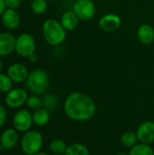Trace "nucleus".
<instances>
[{"label":"nucleus","instance_id":"nucleus-28","mask_svg":"<svg viewBox=\"0 0 154 155\" xmlns=\"http://www.w3.org/2000/svg\"><path fill=\"white\" fill-rule=\"evenodd\" d=\"M5 9H6V5L5 3V0H0V16H2V15L5 11Z\"/></svg>","mask_w":154,"mask_h":155},{"label":"nucleus","instance_id":"nucleus-30","mask_svg":"<svg viewBox=\"0 0 154 155\" xmlns=\"http://www.w3.org/2000/svg\"><path fill=\"white\" fill-rule=\"evenodd\" d=\"M34 155H49L47 153H45V152H42V151H40V152H38V153H36Z\"/></svg>","mask_w":154,"mask_h":155},{"label":"nucleus","instance_id":"nucleus-11","mask_svg":"<svg viewBox=\"0 0 154 155\" xmlns=\"http://www.w3.org/2000/svg\"><path fill=\"white\" fill-rule=\"evenodd\" d=\"M136 134L138 141L142 143L150 144L154 142V123L152 121H147L139 125Z\"/></svg>","mask_w":154,"mask_h":155},{"label":"nucleus","instance_id":"nucleus-16","mask_svg":"<svg viewBox=\"0 0 154 155\" xmlns=\"http://www.w3.org/2000/svg\"><path fill=\"white\" fill-rule=\"evenodd\" d=\"M79 20L80 19L73 10H68L62 15L60 22L66 31H73L78 25Z\"/></svg>","mask_w":154,"mask_h":155},{"label":"nucleus","instance_id":"nucleus-13","mask_svg":"<svg viewBox=\"0 0 154 155\" xmlns=\"http://www.w3.org/2000/svg\"><path fill=\"white\" fill-rule=\"evenodd\" d=\"M15 37L8 32L0 33V56H6L15 51Z\"/></svg>","mask_w":154,"mask_h":155},{"label":"nucleus","instance_id":"nucleus-22","mask_svg":"<svg viewBox=\"0 0 154 155\" xmlns=\"http://www.w3.org/2000/svg\"><path fill=\"white\" fill-rule=\"evenodd\" d=\"M137 141H138L137 134L136 133H133V132H126L121 137L122 143L124 146L129 147V148H133V146H135Z\"/></svg>","mask_w":154,"mask_h":155},{"label":"nucleus","instance_id":"nucleus-4","mask_svg":"<svg viewBox=\"0 0 154 155\" xmlns=\"http://www.w3.org/2000/svg\"><path fill=\"white\" fill-rule=\"evenodd\" d=\"M44 143V138L40 132L29 130L24 133L20 140V146L25 155H34L41 151Z\"/></svg>","mask_w":154,"mask_h":155},{"label":"nucleus","instance_id":"nucleus-19","mask_svg":"<svg viewBox=\"0 0 154 155\" xmlns=\"http://www.w3.org/2000/svg\"><path fill=\"white\" fill-rule=\"evenodd\" d=\"M58 97L57 95L54 94H46L44 96V98L43 99V108H44L46 111L53 112L58 105Z\"/></svg>","mask_w":154,"mask_h":155},{"label":"nucleus","instance_id":"nucleus-6","mask_svg":"<svg viewBox=\"0 0 154 155\" xmlns=\"http://www.w3.org/2000/svg\"><path fill=\"white\" fill-rule=\"evenodd\" d=\"M73 11L80 20L88 21L94 16L96 7L93 0H75L73 5Z\"/></svg>","mask_w":154,"mask_h":155},{"label":"nucleus","instance_id":"nucleus-18","mask_svg":"<svg viewBox=\"0 0 154 155\" xmlns=\"http://www.w3.org/2000/svg\"><path fill=\"white\" fill-rule=\"evenodd\" d=\"M64 155H90L88 148L79 143H75L67 146Z\"/></svg>","mask_w":154,"mask_h":155},{"label":"nucleus","instance_id":"nucleus-17","mask_svg":"<svg viewBox=\"0 0 154 155\" xmlns=\"http://www.w3.org/2000/svg\"><path fill=\"white\" fill-rule=\"evenodd\" d=\"M32 116H33L34 124L40 126V127L46 125L50 120L49 112L46 111L44 108H41L36 111H34V113L32 114Z\"/></svg>","mask_w":154,"mask_h":155},{"label":"nucleus","instance_id":"nucleus-10","mask_svg":"<svg viewBox=\"0 0 154 155\" xmlns=\"http://www.w3.org/2000/svg\"><path fill=\"white\" fill-rule=\"evenodd\" d=\"M6 74L13 81V83L17 84L25 82L29 75V72L26 66L20 63H15L10 64L7 68Z\"/></svg>","mask_w":154,"mask_h":155},{"label":"nucleus","instance_id":"nucleus-14","mask_svg":"<svg viewBox=\"0 0 154 155\" xmlns=\"http://www.w3.org/2000/svg\"><path fill=\"white\" fill-rule=\"evenodd\" d=\"M1 17H2L3 25L6 28H8L10 30H14L19 26L20 15L15 9L6 8Z\"/></svg>","mask_w":154,"mask_h":155},{"label":"nucleus","instance_id":"nucleus-15","mask_svg":"<svg viewBox=\"0 0 154 155\" xmlns=\"http://www.w3.org/2000/svg\"><path fill=\"white\" fill-rule=\"evenodd\" d=\"M137 37L143 45H151L154 42V28L149 24H143L138 27Z\"/></svg>","mask_w":154,"mask_h":155},{"label":"nucleus","instance_id":"nucleus-34","mask_svg":"<svg viewBox=\"0 0 154 155\" xmlns=\"http://www.w3.org/2000/svg\"><path fill=\"white\" fill-rule=\"evenodd\" d=\"M46 1H50V0H46Z\"/></svg>","mask_w":154,"mask_h":155},{"label":"nucleus","instance_id":"nucleus-33","mask_svg":"<svg viewBox=\"0 0 154 155\" xmlns=\"http://www.w3.org/2000/svg\"><path fill=\"white\" fill-rule=\"evenodd\" d=\"M3 150V147H2V145H1V143H0V152Z\"/></svg>","mask_w":154,"mask_h":155},{"label":"nucleus","instance_id":"nucleus-24","mask_svg":"<svg viewBox=\"0 0 154 155\" xmlns=\"http://www.w3.org/2000/svg\"><path fill=\"white\" fill-rule=\"evenodd\" d=\"M13 89V81L7 75V74L0 73V92L6 94Z\"/></svg>","mask_w":154,"mask_h":155},{"label":"nucleus","instance_id":"nucleus-12","mask_svg":"<svg viewBox=\"0 0 154 155\" xmlns=\"http://www.w3.org/2000/svg\"><path fill=\"white\" fill-rule=\"evenodd\" d=\"M19 132L15 128H7L4 130L0 135V143L5 150L13 149L19 142Z\"/></svg>","mask_w":154,"mask_h":155},{"label":"nucleus","instance_id":"nucleus-1","mask_svg":"<svg viewBox=\"0 0 154 155\" xmlns=\"http://www.w3.org/2000/svg\"><path fill=\"white\" fill-rule=\"evenodd\" d=\"M64 109L70 119L77 122H85L92 119L96 112L93 100L80 92H74L66 97Z\"/></svg>","mask_w":154,"mask_h":155},{"label":"nucleus","instance_id":"nucleus-32","mask_svg":"<svg viewBox=\"0 0 154 155\" xmlns=\"http://www.w3.org/2000/svg\"><path fill=\"white\" fill-rule=\"evenodd\" d=\"M1 69H2V60L0 58V71H1Z\"/></svg>","mask_w":154,"mask_h":155},{"label":"nucleus","instance_id":"nucleus-2","mask_svg":"<svg viewBox=\"0 0 154 155\" xmlns=\"http://www.w3.org/2000/svg\"><path fill=\"white\" fill-rule=\"evenodd\" d=\"M42 32L44 40L49 45L56 46L64 42L67 31L64 28L60 21L54 18H49L44 22Z\"/></svg>","mask_w":154,"mask_h":155},{"label":"nucleus","instance_id":"nucleus-26","mask_svg":"<svg viewBox=\"0 0 154 155\" xmlns=\"http://www.w3.org/2000/svg\"><path fill=\"white\" fill-rule=\"evenodd\" d=\"M7 120V112L5 106L0 104V127L4 126Z\"/></svg>","mask_w":154,"mask_h":155},{"label":"nucleus","instance_id":"nucleus-9","mask_svg":"<svg viewBox=\"0 0 154 155\" xmlns=\"http://www.w3.org/2000/svg\"><path fill=\"white\" fill-rule=\"evenodd\" d=\"M99 27L105 32H114L122 25L121 17L113 13H108L103 15L99 20Z\"/></svg>","mask_w":154,"mask_h":155},{"label":"nucleus","instance_id":"nucleus-8","mask_svg":"<svg viewBox=\"0 0 154 155\" xmlns=\"http://www.w3.org/2000/svg\"><path fill=\"white\" fill-rule=\"evenodd\" d=\"M32 114L25 109L18 110L13 117V127L19 133H26L33 125Z\"/></svg>","mask_w":154,"mask_h":155},{"label":"nucleus","instance_id":"nucleus-27","mask_svg":"<svg viewBox=\"0 0 154 155\" xmlns=\"http://www.w3.org/2000/svg\"><path fill=\"white\" fill-rule=\"evenodd\" d=\"M5 3L6 8L15 9L21 5L22 0H5Z\"/></svg>","mask_w":154,"mask_h":155},{"label":"nucleus","instance_id":"nucleus-21","mask_svg":"<svg viewBox=\"0 0 154 155\" xmlns=\"http://www.w3.org/2000/svg\"><path fill=\"white\" fill-rule=\"evenodd\" d=\"M130 155H154L153 150L149 144L145 143H139L133 146L131 151H130Z\"/></svg>","mask_w":154,"mask_h":155},{"label":"nucleus","instance_id":"nucleus-23","mask_svg":"<svg viewBox=\"0 0 154 155\" xmlns=\"http://www.w3.org/2000/svg\"><path fill=\"white\" fill-rule=\"evenodd\" d=\"M25 104L29 109L36 111L43 108V99H41L37 94H32L28 96Z\"/></svg>","mask_w":154,"mask_h":155},{"label":"nucleus","instance_id":"nucleus-5","mask_svg":"<svg viewBox=\"0 0 154 155\" xmlns=\"http://www.w3.org/2000/svg\"><path fill=\"white\" fill-rule=\"evenodd\" d=\"M15 53L22 57H29L34 54L35 41L34 37L28 33H23L15 38Z\"/></svg>","mask_w":154,"mask_h":155},{"label":"nucleus","instance_id":"nucleus-7","mask_svg":"<svg viewBox=\"0 0 154 155\" xmlns=\"http://www.w3.org/2000/svg\"><path fill=\"white\" fill-rule=\"evenodd\" d=\"M28 94L24 88H13L6 93L5 103L7 107L12 109H18L23 106L28 98Z\"/></svg>","mask_w":154,"mask_h":155},{"label":"nucleus","instance_id":"nucleus-3","mask_svg":"<svg viewBox=\"0 0 154 155\" xmlns=\"http://www.w3.org/2000/svg\"><path fill=\"white\" fill-rule=\"evenodd\" d=\"M25 84L28 90L34 94H41L49 88L50 78L46 71L43 69H34L29 73Z\"/></svg>","mask_w":154,"mask_h":155},{"label":"nucleus","instance_id":"nucleus-25","mask_svg":"<svg viewBox=\"0 0 154 155\" xmlns=\"http://www.w3.org/2000/svg\"><path fill=\"white\" fill-rule=\"evenodd\" d=\"M31 10L35 15H42L47 10L46 0H33L31 2Z\"/></svg>","mask_w":154,"mask_h":155},{"label":"nucleus","instance_id":"nucleus-31","mask_svg":"<svg viewBox=\"0 0 154 155\" xmlns=\"http://www.w3.org/2000/svg\"><path fill=\"white\" fill-rule=\"evenodd\" d=\"M117 155H130V154H127V153H118Z\"/></svg>","mask_w":154,"mask_h":155},{"label":"nucleus","instance_id":"nucleus-29","mask_svg":"<svg viewBox=\"0 0 154 155\" xmlns=\"http://www.w3.org/2000/svg\"><path fill=\"white\" fill-rule=\"evenodd\" d=\"M28 59H29V61H30V62H32V63H35V62L37 61V55H36L35 54H31V55L28 57Z\"/></svg>","mask_w":154,"mask_h":155},{"label":"nucleus","instance_id":"nucleus-20","mask_svg":"<svg viewBox=\"0 0 154 155\" xmlns=\"http://www.w3.org/2000/svg\"><path fill=\"white\" fill-rule=\"evenodd\" d=\"M49 148H50V151L54 154L62 155L64 154V153L67 149V145L64 143V141H63L61 139H54L51 142Z\"/></svg>","mask_w":154,"mask_h":155}]
</instances>
